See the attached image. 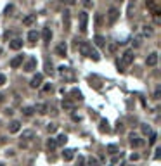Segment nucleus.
I'll return each mask as SVG.
<instances>
[{"mask_svg":"<svg viewBox=\"0 0 161 166\" xmlns=\"http://www.w3.org/2000/svg\"><path fill=\"white\" fill-rule=\"evenodd\" d=\"M134 59H135V54H134V50H127V52L121 55V61L118 62V71H127V68H128L132 62H134Z\"/></svg>","mask_w":161,"mask_h":166,"instance_id":"1","label":"nucleus"},{"mask_svg":"<svg viewBox=\"0 0 161 166\" xmlns=\"http://www.w3.org/2000/svg\"><path fill=\"white\" fill-rule=\"evenodd\" d=\"M80 52H81V55L90 57V59H94V61H99V59H101V55L97 54V50H94V48H92V45H90V43H87V42H81L80 43Z\"/></svg>","mask_w":161,"mask_h":166,"instance_id":"2","label":"nucleus"},{"mask_svg":"<svg viewBox=\"0 0 161 166\" xmlns=\"http://www.w3.org/2000/svg\"><path fill=\"white\" fill-rule=\"evenodd\" d=\"M118 17H120V11L116 7H111V9L107 11V23H109V24H114V23L118 21Z\"/></svg>","mask_w":161,"mask_h":166,"instance_id":"3","label":"nucleus"},{"mask_svg":"<svg viewBox=\"0 0 161 166\" xmlns=\"http://www.w3.org/2000/svg\"><path fill=\"white\" fill-rule=\"evenodd\" d=\"M87 23H88V14L87 12H80V31L87 33Z\"/></svg>","mask_w":161,"mask_h":166,"instance_id":"4","label":"nucleus"},{"mask_svg":"<svg viewBox=\"0 0 161 166\" xmlns=\"http://www.w3.org/2000/svg\"><path fill=\"white\" fill-rule=\"evenodd\" d=\"M130 145H132V147H140V145H144V140L140 139L139 135L130 133Z\"/></svg>","mask_w":161,"mask_h":166,"instance_id":"5","label":"nucleus"},{"mask_svg":"<svg viewBox=\"0 0 161 166\" xmlns=\"http://www.w3.org/2000/svg\"><path fill=\"white\" fill-rule=\"evenodd\" d=\"M42 81H43V75L42 73H37V75L31 78V83H30V85H31V88H38V87L42 85Z\"/></svg>","mask_w":161,"mask_h":166,"instance_id":"6","label":"nucleus"},{"mask_svg":"<svg viewBox=\"0 0 161 166\" xmlns=\"http://www.w3.org/2000/svg\"><path fill=\"white\" fill-rule=\"evenodd\" d=\"M145 64H147V66H151V68L158 64V54H156V52L149 54V55H147V59H145Z\"/></svg>","mask_w":161,"mask_h":166,"instance_id":"7","label":"nucleus"},{"mask_svg":"<svg viewBox=\"0 0 161 166\" xmlns=\"http://www.w3.org/2000/svg\"><path fill=\"white\" fill-rule=\"evenodd\" d=\"M35 68H37V57H30V59H28V62L24 64V71H28V73H30V71H33Z\"/></svg>","mask_w":161,"mask_h":166,"instance_id":"8","label":"nucleus"},{"mask_svg":"<svg viewBox=\"0 0 161 166\" xmlns=\"http://www.w3.org/2000/svg\"><path fill=\"white\" fill-rule=\"evenodd\" d=\"M19 130H21V123H19V121H16V119H14V121H11V125H9V132H11V133H17Z\"/></svg>","mask_w":161,"mask_h":166,"instance_id":"9","label":"nucleus"},{"mask_svg":"<svg viewBox=\"0 0 161 166\" xmlns=\"http://www.w3.org/2000/svg\"><path fill=\"white\" fill-rule=\"evenodd\" d=\"M9 47H11L12 50H19V48H23V40H19V38H14V40L9 43Z\"/></svg>","mask_w":161,"mask_h":166,"instance_id":"10","label":"nucleus"},{"mask_svg":"<svg viewBox=\"0 0 161 166\" xmlns=\"http://www.w3.org/2000/svg\"><path fill=\"white\" fill-rule=\"evenodd\" d=\"M23 64V55H16V57H12L11 59V68H19V66Z\"/></svg>","mask_w":161,"mask_h":166,"instance_id":"11","label":"nucleus"},{"mask_svg":"<svg viewBox=\"0 0 161 166\" xmlns=\"http://www.w3.org/2000/svg\"><path fill=\"white\" fill-rule=\"evenodd\" d=\"M35 21H37V14H30V16H26L23 19V24H24V26H31Z\"/></svg>","mask_w":161,"mask_h":166,"instance_id":"12","label":"nucleus"},{"mask_svg":"<svg viewBox=\"0 0 161 166\" xmlns=\"http://www.w3.org/2000/svg\"><path fill=\"white\" fill-rule=\"evenodd\" d=\"M42 38H43V42H45V43L50 42V38H52V31H50V28H43V31H42Z\"/></svg>","mask_w":161,"mask_h":166,"instance_id":"13","label":"nucleus"},{"mask_svg":"<svg viewBox=\"0 0 161 166\" xmlns=\"http://www.w3.org/2000/svg\"><path fill=\"white\" fill-rule=\"evenodd\" d=\"M94 42H95L97 47H101V48L106 47V38L101 37V35H95V37H94Z\"/></svg>","mask_w":161,"mask_h":166,"instance_id":"14","label":"nucleus"},{"mask_svg":"<svg viewBox=\"0 0 161 166\" xmlns=\"http://www.w3.org/2000/svg\"><path fill=\"white\" fill-rule=\"evenodd\" d=\"M55 52H57V55H63V57H64L66 52H68V47H66V43H64V42L59 43V45L55 47Z\"/></svg>","mask_w":161,"mask_h":166,"instance_id":"15","label":"nucleus"},{"mask_svg":"<svg viewBox=\"0 0 161 166\" xmlns=\"http://www.w3.org/2000/svg\"><path fill=\"white\" fill-rule=\"evenodd\" d=\"M63 157H64V161H71L73 157H75V150H73V149H64Z\"/></svg>","mask_w":161,"mask_h":166,"instance_id":"16","label":"nucleus"},{"mask_svg":"<svg viewBox=\"0 0 161 166\" xmlns=\"http://www.w3.org/2000/svg\"><path fill=\"white\" fill-rule=\"evenodd\" d=\"M33 135H35V132H33V130H24V132L21 133V139L23 140H31Z\"/></svg>","mask_w":161,"mask_h":166,"instance_id":"17","label":"nucleus"},{"mask_svg":"<svg viewBox=\"0 0 161 166\" xmlns=\"http://www.w3.org/2000/svg\"><path fill=\"white\" fill-rule=\"evenodd\" d=\"M66 142H68V135H66V133H61L59 137H57V140H55V145H64Z\"/></svg>","mask_w":161,"mask_h":166,"instance_id":"18","label":"nucleus"},{"mask_svg":"<svg viewBox=\"0 0 161 166\" xmlns=\"http://www.w3.org/2000/svg\"><path fill=\"white\" fill-rule=\"evenodd\" d=\"M37 38H38V33L35 31V30H31V31L28 33V42L30 43H35L37 42Z\"/></svg>","mask_w":161,"mask_h":166,"instance_id":"19","label":"nucleus"},{"mask_svg":"<svg viewBox=\"0 0 161 166\" xmlns=\"http://www.w3.org/2000/svg\"><path fill=\"white\" fill-rule=\"evenodd\" d=\"M63 107L68 109V111H73V109H75V104H73L70 99H64V101H63Z\"/></svg>","mask_w":161,"mask_h":166,"instance_id":"20","label":"nucleus"},{"mask_svg":"<svg viewBox=\"0 0 161 166\" xmlns=\"http://www.w3.org/2000/svg\"><path fill=\"white\" fill-rule=\"evenodd\" d=\"M71 95H73V99H76V101H83V95H81V92L78 90V88H73V90H71Z\"/></svg>","mask_w":161,"mask_h":166,"instance_id":"21","label":"nucleus"},{"mask_svg":"<svg viewBox=\"0 0 161 166\" xmlns=\"http://www.w3.org/2000/svg\"><path fill=\"white\" fill-rule=\"evenodd\" d=\"M21 113L24 114V116H28V118H30V116H33V113H35V109H33L31 106H28V107H24V109H23Z\"/></svg>","mask_w":161,"mask_h":166,"instance_id":"22","label":"nucleus"},{"mask_svg":"<svg viewBox=\"0 0 161 166\" xmlns=\"http://www.w3.org/2000/svg\"><path fill=\"white\" fill-rule=\"evenodd\" d=\"M64 28L66 30H70V11H64Z\"/></svg>","mask_w":161,"mask_h":166,"instance_id":"23","label":"nucleus"},{"mask_svg":"<svg viewBox=\"0 0 161 166\" xmlns=\"http://www.w3.org/2000/svg\"><path fill=\"white\" fill-rule=\"evenodd\" d=\"M33 109L43 114V113H47V104H38V106H37V107H33Z\"/></svg>","mask_w":161,"mask_h":166,"instance_id":"24","label":"nucleus"},{"mask_svg":"<svg viewBox=\"0 0 161 166\" xmlns=\"http://www.w3.org/2000/svg\"><path fill=\"white\" fill-rule=\"evenodd\" d=\"M57 130V123H48V126H47V132L48 133H54Z\"/></svg>","mask_w":161,"mask_h":166,"instance_id":"25","label":"nucleus"},{"mask_svg":"<svg viewBox=\"0 0 161 166\" xmlns=\"http://www.w3.org/2000/svg\"><path fill=\"white\" fill-rule=\"evenodd\" d=\"M142 33H144V37H152V30H151V26H144Z\"/></svg>","mask_w":161,"mask_h":166,"instance_id":"26","label":"nucleus"},{"mask_svg":"<svg viewBox=\"0 0 161 166\" xmlns=\"http://www.w3.org/2000/svg\"><path fill=\"white\" fill-rule=\"evenodd\" d=\"M99 130H101L102 133H104V132H109L111 128L107 126V121H101V128H99Z\"/></svg>","mask_w":161,"mask_h":166,"instance_id":"27","label":"nucleus"},{"mask_svg":"<svg viewBox=\"0 0 161 166\" xmlns=\"http://www.w3.org/2000/svg\"><path fill=\"white\" fill-rule=\"evenodd\" d=\"M156 4H158V0H147V7L152 11H156Z\"/></svg>","mask_w":161,"mask_h":166,"instance_id":"28","label":"nucleus"},{"mask_svg":"<svg viewBox=\"0 0 161 166\" xmlns=\"http://www.w3.org/2000/svg\"><path fill=\"white\" fill-rule=\"evenodd\" d=\"M87 166H97V159L95 157H88L87 159Z\"/></svg>","mask_w":161,"mask_h":166,"instance_id":"29","label":"nucleus"},{"mask_svg":"<svg viewBox=\"0 0 161 166\" xmlns=\"http://www.w3.org/2000/svg\"><path fill=\"white\" fill-rule=\"evenodd\" d=\"M47 145H48V149H50V150H52V149H55V147H57V145H55V140H54V139H48Z\"/></svg>","mask_w":161,"mask_h":166,"instance_id":"30","label":"nucleus"},{"mask_svg":"<svg viewBox=\"0 0 161 166\" xmlns=\"http://www.w3.org/2000/svg\"><path fill=\"white\" fill-rule=\"evenodd\" d=\"M107 150H109V154H116L118 152V147L116 145H107Z\"/></svg>","mask_w":161,"mask_h":166,"instance_id":"31","label":"nucleus"},{"mask_svg":"<svg viewBox=\"0 0 161 166\" xmlns=\"http://www.w3.org/2000/svg\"><path fill=\"white\" fill-rule=\"evenodd\" d=\"M156 139H158V135H156L154 132H152V133H151V139H149V144H151V145L156 144Z\"/></svg>","mask_w":161,"mask_h":166,"instance_id":"32","label":"nucleus"},{"mask_svg":"<svg viewBox=\"0 0 161 166\" xmlns=\"http://www.w3.org/2000/svg\"><path fill=\"white\" fill-rule=\"evenodd\" d=\"M5 81H7L5 75H2V73H0V87H4V85H5Z\"/></svg>","mask_w":161,"mask_h":166,"instance_id":"33","label":"nucleus"},{"mask_svg":"<svg viewBox=\"0 0 161 166\" xmlns=\"http://www.w3.org/2000/svg\"><path fill=\"white\" fill-rule=\"evenodd\" d=\"M142 132H144L145 135H147V133H152V132H151V128L147 126V125H142Z\"/></svg>","mask_w":161,"mask_h":166,"instance_id":"34","label":"nucleus"},{"mask_svg":"<svg viewBox=\"0 0 161 166\" xmlns=\"http://www.w3.org/2000/svg\"><path fill=\"white\" fill-rule=\"evenodd\" d=\"M12 11H14V5H7V7H5V14H7V16H9Z\"/></svg>","mask_w":161,"mask_h":166,"instance_id":"35","label":"nucleus"},{"mask_svg":"<svg viewBox=\"0 0 161 166\" xmlns=\"http://www.w3.org/2000/svg\"><path fill=\"white\" fill-rule=\"evenodd\" d=\"M83 5L85 7H92V2L90 0H83Z\"/></svg>","mask_w":161,"mask_h":166,"instance_id":"36","label":"nucleus"},{"mask_svg":"<svg viewBox=\"0 0 161 166\" xmlns=\"http://www.w3.org/2000/svg\"><path fill=\"white\" fill-rule=\"evenodd\" d=\"M48 90H52V85H45L43 87V92H48Z\"/></svg>","mask_w":161,"mask_h":166,"instance_id":"37","label":"nucleus"},{"mask_svg":"<svg viewBox=\"0 0 161 166\" xmlns=\"http://www.w3.org/2000/svg\"><path fill=\"white\" fill-rule=\"evenodd\" d=\"M154 99H159V88H158V90L154 92Z\"/></svg>","mask_w":161,"mask_h":166,"instance_id":"38","label":"nucleus"},{"mask_svg":"<svg viewBox=\"0 0 161 166\" xmlns=\"http://www.w3.org/2000/svg\"><path fill=\"white\" fill-rule=\"evenodd\" d=\"M159 152H161V149H156V154H154V157H156V159L159 157Z\"/></svg>","mask_w":161,"mask_h":166,"instance_id":"39","label":"nucleus"},{"mask_svg":"<svg viewBox=\"0 0 161 166\" xmlns=\"http://www.w3.org/2000/svg\"><path fill=\"white\" fill-rule=\"evenodd\" d=\"M0 166H4V164H2V163H0Z\"/></svg>","mask_w":161,"mask_h":166,"instance_id":"40","label":"nucleus"}]
</instances>
